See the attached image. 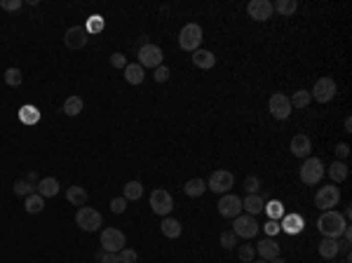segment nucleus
Here are the masks:
<instances>
[{"label":"nucleus","instance_id":"1","mask_svg":"<svg viewBox=\"0 0 352 263\" xmlns=\"http://www.w3.org/2000/svg\"><path fill=\"white\" fill-rule=\"evenodd\" d=\"M317 228H319V233H322L324 237H334V240H338V237L343 235V230L347 228V221H345L343 214L329 209L317 219Z\"/></svg>","mask_w":352,"mask_h":263},{"label":"nucleus","instance_id":"2","mask_svg":"<svg viewBox=\"0 0 352 263\" xmlns=\"http://www.w3.org/2000/svg\"><path fill=\"white\" fill-rule=\"evenodd\" d=\"M202 45V29L197 23H185L179 33V47L185 52H195Z\"/></svg>","mask_w":352,"mask_h":263},{"label":"nucleus","instance_id":"3","mask_svg":"<svg viewBox=\"0 0 352 263\" xmlns=\"http://www.w3.org/2000/svg\"><path fill=\"white\" fill-rule=\"evenodd\" d=\"M324 176V162L319 158H306L303 167H300V181L306 186H315L322 181Z\"/></svg>","mask_w":352,"mask_h":263},{"label":"nucleus","instance_id":"4","mask_svg":"<svg viewBox=\"0 0 352 263\" xmlns=\"http://www.w3.org/2000/svg\"><path fill=\"white\" fill-rule=\"evenodd\" d=\"M259 230H261V226L256 223V219L249 217V214H240V217H235V221H232V233H235L237 237H244V240L256 237Z\"/></svg>","mask_w":352,"mask_h":263},{"label":"nucleus","instance_id":"5","mask_svg":"<svg viewBox=\"0 0 352 263\" xmlns=\"http://www.w3.org/2000/svg\"><path fill=\"white\" fill-rule=\"evenodd\" d=\"M75 221H78V226H80L82 230L94 233V230L101 228L104 219H101V214H99L97 209H92V207H80V209L75 211Z\"/></svg>","mask_w":352,"mask_h":263},{"label":"nucleus","instance_id":"6","mask_svg":"<svg viewBox=\"0 0 352 263\" xmlns=\"http://www.w3.org/2000/svg\"><path fill=\"white\" fill-rule=\"evenodd\" d=\"M150 209L160 214V217H169V211L174 209V198L169 195V190L165 188H155L150 193Z\"/></svg>","mask_w":352,"mask_h":263},{"label":"nucleus","instance_id":"7","mask_svg":"<svg viewBox=\"0 0 352 263\" xmlns=\"http://www.w3.org/2000/svg\"><path fill=\"white\" fill-rule=\"evenodd\" d=\"M162 50L157 45H153V42H146V45H141L139 50V66L141 68H157V66H162Z\"/></svg>","mask_w":352,"mask_h":263},{"label":"nucleus","instance_id":"8","mask_svg":"<svg viewBox=\"0 0 352 263\" xmlns=\"http://www.w3.org/2000/svg\"><path fill=\"white\" fill-rule=\"evenodd\" d=\"M219 214L221 217H225V219H235V217H240L242 214V200L237 198V195H232V193H223L221 195V200H219Z\"/></svg>","mask_w":352,"mask_h":263},{"label":"nucleus","instance_id":"9","mask_svg":"<svg viewBox=\"0 0 352 263\" xmlns=\"http://www.w3.org/2000/svg\"><path fill=\"white\" fill-rule=\"evenodd\" d=\"M125 233L118 228H106L101 230V249H106V252H120V249H125Z\"/></svg>","mask_w":352,"mask_h":263},{"label":"nucleus","instance_id":"10","mask_svg":"<svg viewBox=\"0 0 352 263\" xmlns=\"http://www.w3.org/2000/svg\"><path fill=\"white\" fill-rule=\"evenodd\" d=\"M310 97L315 101H319V104H326V101H331L336 97V82L331 80V78H319V80L315 82V87H312Z\"/></svg>","mask_w":352,"mask_h":263},{"label":"nucleus","instance_id":"11","mask_svg":"<svg viewBox=\"0 0 352 263\" xmlns=\"http://www.w3.org/2000/svg\"><path fill=\"white\" fill-rule=\"evenodd\" d=\"M232 183H235V176L228 170H216L209 176V190H214V193H221V195L228 193L232 188Z\"/></svg>","mask_w":352,"mask_h":263},{"label":"nucleus","instance_id":"12","mask_svg":"<svg viewBox=\"0 0 352 263\" xmlns=\"http://www.w3.org/2000/svg\"><path fill=\"white\" fill-rule=\"evenodd\" d=\"M268 108H270V113H272V117H275V120H287V117L291 115V111H294V108H291V104H289V97H287V94H282V92L272 94Z\"/></svg>","mask_w":352,"mask_h":263},{"label":"nucleus","instance_id":"13","mask_svg":"<svg viewBox=\"0 0 352 263\" xmlns=\"http://www.w3.org/2000/svg\"><path fill=\"white\" fill-rule=\"evenodd\" d=\"M338 200H341V190H338V188L336 186H324V188H319V193L315 195V205H317L319 209L329 211L331 207L338 205Z\"/></svg>","mask_w":352,"mask_h":263},{"label":"nucleus","instance_id":"14","mask_svg":"<svg viewBox=\"0 0 352 263\" xmlns=\"http://www.w3.org/2000/svg\"><path fill=\"white\" fill-rule=\"evenodd\" d=\"M89 40V33L85 31V26H71L64 35V42L68 50H82Z\"/></svg>","mask_w":352,"mask_h":263},{"label":"nucleus","instance_id":"15","mask_svg":"<svg viewBox=\"0 0 352 263\" xmlns=\"http://www.w3.org/2000/svg\"><path fill=\"white\" fill-rule=\"evenodd\" d=\"M247 14L256 21H268L272 17V3L270 0H251L247 5Z\"/></svg>","mask_w":352,"mask_h":263},{"label":"nucleus","instance_id":"16","mask_svg":"<svg viewBox=\"0 0 352 263\" xmlns=\"http://www.w3.org/2000/svg\"><path fill=\"white\" fill-rule=\"evenodd\" d=\"M289 151L294 153L296 158H310V151H312V144L306 134H296L289 144Z\"/></svg>","mask_w":352,"mask_h":263},{"label":"nucleus","instance_id":"17","mask_svg":"<svg viewBox=\"0 0 352 263\" xmlns=\"http://www.w3.org/2000/svg\"><path fill=\"white\" fill-rule=\"evenodd\" d=\"M256 254H259L263 261H272V258L279 256V245L272 237H268V240H261L259 247H256Z\"/></svg>","mask_w":352,"mask_h":263},{"label":"nucleus","instance_id":"18","mask_svg":"<svg viewBox=\"0 0 352 263\" xmlns=\"http://www.w3.org/2000/svg\"><path fill=\"white\" fill-rule=\"evenodd\" d=\"M242 209L249 217H256V214H261V211L266 209V200L261 198V195H247L242 202Z\"/></svg>","mask_w":352,"mask_h":263},{"label":"nucleus","instance_id":"19","mask_svg":"<svg viewBox=\"0 0 352 263\" xmlns=\"http://www.w3.org/2000/svg\"><path fill=\"white\" fill-rule=\"evenodd\" d=\"M193 64L197 66V68H214V64H216V57H214V52H209V50H195L193 52Z\"/></svg>","mask_w":352,"mask_h":263},{"label":"nucleus","instance_id":"20","mask_svg":"<svg viewBox=\"0 0 352 263\" xmlns=\"http://www.w3.org/2000/svg\"><path fill=\"white\" fill-rule=\"evenodd\" d=\"M303 226H306V221H303V217L300 214H287V217L282 219V230H287L289 235H296L303 230Z\"/></svg>","mask_w":352,"mask_h":263},{"label":"nucleus","instance_id":"21","mask_svg":"<svg viewBox=\"0 0 352 263\" xmlns=\"http://www.w3.org/2000/svg\"><path fill=\"white\" fill-rule=\"evenodd\" d=\"M57 193H59V181L54 176H45V179L38 181V195H42V198H54Z\"/></svg>","mask_w":352,"mask_h":263},{"label":"nucleus","instance_id":"22","mask_svg":"<svg viewBox=\"0 0 352 263\" xmlns=\"http://www.w3.org/2000/svg\"><path fill=\"white\" fill-rule=\"evenodd\" d=\"M338 249H341V245H338V240H334V237L319 240V256L322 258H336L338 256Z\"/></svg>","mask_w":352,"mask_h":263},{"label":"nucleus","instance_id":"23","mask_svg":"<svg viewBox=\"0 0 352 263\" xmlns=\"http://www.w3.org/2000/svg\"><path fill=\"white\" fill-rule=\"evenodd\" d=\"M66 200H68L73 207H85L87 202V190L82 186H71L66 190Z\"/></svg>","mask_w":352,"mask_h":263},{"label":"nucleus","instance_id":"24","mask_svg":"<svg viewBox=\"0 0 352 263\" xmlns=\"http://www.w3.org/2000/svg\"><path fill=\"white\" fill-rule=\"evenodd\" d=\"M160 230H162V235L165 237H179L181 235V223L176 221V219H172V217H165L162 219V223H160Z\"/></svg>","mask_w":352,"mask_h":263},{"label":"nucleus","instance_id":"25","mask_svg":"<svg viewBox=\"0 0 352 263\" xmlns=\"http://www.w3.org/2000/svg\"><path fill=\"white\" fill-rule=\"evenodd\" d=\"M125 80L129 85H141L144 82V68L139 64H127L125 66Z\"/></svg>","mask_w":352,"mask_h":263},{"label":"nucleus","instance_id":"26","mask_svg":"<svg viewBox=\"0 0 352 263\" xmlns=\"http://www.w3.org/2000/svg\"><path fill=\"white\" fill-rule=\"evenodd\" d=\"M141 195H144V186H141V181H129L125 183V188H122V198L127 200H139Z\"/></svg>","mask_w":352,"mask_h":263},{"label":"nucleus","instance_id":"27","mask_svg":"<svg viewBox=\"0 0 352 263\" xmlns=\"http://www.w3.org/2000/svg\"><path fill=\"white\" fill-rule=\"evenodd\" d=\"M82 106H85V104H82V99L73 94V97H68V99L64 101V113L68 117H75V115H80V113H82Z\"/></svg>","mask_w":352,"mask_h":263},{"label":"nucleus","instance_id":"28","mask_svg":"<svg viewBox=\"0 0 352 263\" xmlns=\"http://www.w3.org/2000/svg\"><path fill=\"white\" fill-rule=\"evenodd\" d=\"M310 101H312V97H310V92H308V89H298V92H294L291 97H289V104H291V108H306Z\"/></svg>","mask_w":352,"mask_h":263},{"label":"nucleus","instance_id":"29","mask_svg":"<svg viewBox=\"0 0 352 263\" xmlns=\"http://www.w3.org/2000/svg\"><path fill=\"white\" fill-rule=\"evenodd\" d=\"M296 10H298V3H296V0H277V3L272 5V12H279L282 17H291Z\"/></svg>","mask_w":352,"mask_h":263},{"label":"nucleus","instance_id":"30","mask_svg":"<svg viewBox=\"0 0 352 263\" xmlns=\"http://www.w3.org/2000/svg\"><path fill=\"white\" fill-rule=\"evenodd\" d=\"M183 190H185V195H188V198H200V195L207 190V183H204L202 179H191V181L185 183Z\"/></svg>","mask_w":352,"mask_h":263},{"label":"nucleus","instance_id":"31","mask_svg":"<svg viewBox=\"0 0 352 263\" xmlns=\"http://www.w3.org/2000/svg\"><path fill=\"white\" fill-rule=\"evenodd\" d=\"M329 176L334 179V181H338V183L345 181V179H347V164L343 162V160H336V162L329 167Z\"/></svg>","mask_w":352,"mask_h":263},{"label":"nucleus","instance_id":"32","mask_svg":"<svg viewBox=\"0 0 352 263\" xmlns=\"http://www.w3.org/2000/svg\"><path fill=\"white\" fill-rule=\"evenodd\" d=\"M42 209H45V198H42V195L33 193L26 198V211H29V214H40Z\"/></svg>","mask_w":352,"mask_h":263},{"label":"nucleus","instance_id":"33","mask_svg":"<svg viewBox=\"0 0 352 263\" xmlns=\"http://www.w3.org/2000/svg\"><path fill=\"white\" fill-rule=\"evenodd\" d=\"M14 193L21 195V198H29V195L38 193V186H35V183H31L29 179H19V181L14 183Z\"/></svg>","mask_w":352,"mask_h":263},{"label":"nucleus","instance_id":"34","mask_svg":"<svg viewBox=\"0 0 352 263\" xmlns=\"http://www.w3.org/2000/svg\"><path fill=\"white\" fill-rule=\"evenodd\" d=\"M19 117H21L24 125H35L40 120V113H38V108H33V106H24L21 111H19Z\"/></svg>","mask_w":352,"mask_h":263},{"label":"nucleus","instance_id":"35","mask_svg":"<svg viewBox=\"0 0 352 263\" xmlns=\"http://www.w3.org/2000/svg\"><path fill=\"white\" fill-rule=\"evenodd\" d=\"M85 31L89 35L92 33H101L104 31V17H99V14H92V17L87 19V23H85Z\"/></svg>","mask_w":352,"mask_h":263},{"label":"nucleus","instance_id":"36","mask_svg":"<svg viewBox=\"0 0 352 263\" xmlns=\"http://www.w3.org/2000/svg\"><path fill=\"white\" fill-rule=\"evenodd\" d=\"M266 211H268V217H270L272 221H277V219L284 217V207H282V202H277V200H270V202L266 205Z\"/></svg>","mask_w":352,"mask_h":263},{"label":"nucleus","instance_id":"37","mask_svg":"<svg viewBox=\"0 0 352 263\" xmlns=\"http://www.w3.org/2000/svg\"><path fill=\"white\" fill-rule=\"evenodd\" d=\"M21 80H24V76H21V70L19 68H7L5 70V82L10 85V87H19Z\"/></svg>","mask_w":352,"mask_h":263},{"label":"nucleus","instance_id":"38","mask_svg":"<svg viewBox=\"0 0 352 263\" xmlns=\"http://www.w3.org/2000/svg\"><path fill=\"white\" fill-rule=\"evenodd\" d=\"M221 247H223V249L237 247V235L232 233V230H223V233H221Z\"/></svg>","mask_w":352,"mask_h":263},{"label":"nucleus","instance_id":"39","mask_svg":"<svg viewBox=\"0 0 352 263\" xmlns=\"http://www.w3.org/2000/svg\"><path fill=\"white\" fill-rule=\"evenodd\" d=\"M259 188H261L259 176H247V179H244V190H247L249 195H259Z\"/></svg>","mask_w":352,"mask_h":263},{"label":"nucleus","instance_id":"40","mask_svg":"<svg viewBox=\"0 0 352 263\" xmlns=\"http://www.w3.org/2000/svg\"><path fill=\"white\" fill-rule=\"evenodd\" d=\"M237 254H240V261H244V263H251V261H254V256H256V249H254V247H251V245H242V247H240V252H237Z\"/></svg>","mask_w":352,"mask_h":263},{"label":"nucleus","instance_id":"41","mask_svg":"<svg viewBox=\"0 0 352 263\" xmlns=\"http://www.w3.org/2000/svg\"><path fill=\"white\" fill-rule=\"evenodd\" d=\"M99 263H120V256L115 252H106V249H99L97 252Z\"/></svg>","mask_w":352,"mask_h":263},{"label":"nucleus","instance_id":"42","mask_svg":"<svg viewBox=\"0 0 352 263\" xmlns=\"http://www.w3.org/2000/svg\"><path fill=\"white\" fill-rule=\"evenodd\" d=\"M118 256H120V263H136V261H139V254L134 252V249H127V247L120 249Z\"/></svg>","mask_w":352,"mask_h":263},{"label":"nucleus","instance_id":"43","mask_svg":"<svg viewBox=\"0 0 352 263\" xmlns=\"http://www.w3.org/2000/svg\"><path fill=\"white\" fill-rule=\"evenodd\" d=\"M125 209H127V200L125 198H113L110 200V211H113V214H122Z\"/></svg>","mask_w":352,"mask_h":263},{"label":"nucleus","instance_id":"44","mask_svg":"<svg viewBox=\"0 0 352 263\" xmlns=\"http://www.w3.org/2000/svg\"><path fill=\"white\" fill-rule=\"evenodd\" d=\"M110 64H113V68H122V70H125V66H127V59H125V54L115 52L113 57H110Z\"/></svg>","mask_w":352,"mask_h":263},{"label":"nucleus","instance_id":"45","mask_svg":"<svg viewBox=\"0 0 352 263\" xmlns=\"http://www.w3.org/2000/svg\"><path fill=\"white\" fill-rule=\"evenodd\" d=\"M169 76H172V73H169L167 66H157V68H155V76H153V78H155L157 82H167Z\"/></svg>","mask_w":352,"mask_h":263},{"label":"nucleus","instance_id":"46","mask_svg":"<svg viewBox=\"0 0 352 263\" xmlns=\"http://www.w3.org/2000/svg\"><path fill=\"white\" fill-rule=\"evenodd\" d=\"M0 7L5 12H14L21 7V0H0Z\"/></svg>","mask_w":352,"mask_h":263},{"label":"nucleus","instance_id":"47","mask_svg":"<svg viewBox=\"0 0 352 263\" xmlns=\"http://www.w3.org/2000/svg\"><path fill=\"white\" fill-rule=\"evenodd\" d=\"M336 155H338V158H347V155H350V146H347V144H338V146H336Z\"/></svg>","mask_w":352,"mask_h":263},{"label":"nucleus","instance_id":"48","mask_svg":"<svg viewBox=\"0 0 352 263\" xmlns=\"http://www.w3.org/2000/svg\"><path fill=\"white\" fill-rule=\"evenodd\" d=\"M266 233H268V235H277V233H279V223L270 219V221L266 223Z\"/></svg>","mask_w":352,"mask_h":263},{"label":"nucleus","instance_id":"49","mask_svg":"<svg viewBox=\"0 0 352 263\" xmlns=\"http://www.w3.org/2000/svg\"><path fill=\"white\" fill-rule=\"evenodd\" d=\"M345 132H352V120H350V117L345 120Z\"/></svg>","mask_w":352,"mask_h":263},{"label":"nucleus","instance_id":"50","mask_svg":"<svg viewBox=\"0 0 352 263\" xmlns=\"http://www.w3.org/2000/svg\"><path fill=\"white\" fill-rule=\"evenodd\" d=\"M268 263H287V261H284L282 256H277V258H272V261H268Z\"/></svg>","mask_w":352,"mask_h":263},{"label":"nucleus","instance_id":"51","mask_svg":"<svg viewBox=\"0 0 352 263\" xmlns=\"http://www.w3.org/2000/svg\"><path fill=\"white\" fill-rule=\"evenodd\" d=\"M251 263H268V261H263V258H261V261H251Z\"/></svg>","mask_w":352,"mask_h":263},{"label":"nucleus","instance_id":"52","mask_svg":"<svg viewBox=\"0 0 352 263\" xmlns=\"http://www.w3.org/2000/svg\"><path fill=\"white\" fill-rule=\"evenodd\" d=\"M343 263H350V256H347V258H345V261H343Z\"/></svg>","mask_w":352,"mask_h":263}]
</instances>
